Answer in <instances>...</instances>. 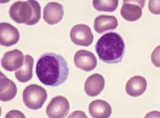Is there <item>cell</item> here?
<instances>
[{
    "label": "cell",
    "mask_w": 160,
    "mask_h": 118,
    "mask_svg": "<svg viewBox=\"0 0 160 118\" xmlns=\"http://www.w3.org/2000/svg\"><path fill=\"white\" fill-rule=\"evenodd\" d=\"M36 73L42 84L57 87L68 79L69 67L62 56L55 53H46L37 62Z\"/></svg>",
    "instance_id": "1"
},
{
    "label": "cell",
    "mask_w": 160,
    "mask_h": 118,
    "mask_svg": "<svg viewBox=\"0 0 160 118\" xmlns=\"http://www.w3.org/2000/svg\"><path fill=\"white\" fill-rule=\"evenodd\" d=\"M99 59L109 64L120 63L125 53V44L121 35L110 32L102 35L95 45Z\"/></svg>",
    "instance_id": "2"
},
{
    "label": "cell",
    "mask_w": 160,
    "mask_h": 118,
    "mask_svg": "<svg viewBox=\"0 0 160 118\" xmlns=\"http://www.w3.org/2000/svg\"><path fill=\"white\" fill-rule=\"evenodd\" d=\"M9 15L17 23L33 26L40 20L41 6L36 1H17L11 6Z\"/></svg>",
    "instance_id": "3"
},
{
    "label": "cell",
    "mask_w": 160,
    "mask_h": 118,
    "mask_svg": "<svg viewBox=\"0 0 160 118\" xmlns=\"http://www.w3.org/2000/svg\"><path fill=\"white\" fill-rule=\"evenodd\" d=\"M22 97L25 105L28 108L38 110L42 107L46 101L48 93L42 87L37 84H31L25 87Z\"/></svg>",
    "instance_id": "4"
},
{
    "label": "cell",
    "mask_w": 160,
    "mask_h": 118,
    "mask_svg": "<svg viewBox=\"0 0 160 118\" xmlns=\"http://www.w3.org/2000/svg\"><path fill=\"white\" fill-rule=\"evenodd\" d=\"M70 39L76 45L88 47L92 44L94 35L88 25L79 24L75 25L71 29Z\"/></svg>",
    "instance_id": "5"
},
{
    "label": "cell",
    "mask_w": 160,
    "mask_h": 118,
    "mask_svg": "<svg viewBox=\"0 0 160 118\" xmlns=\"http://www.w3.org/2000/svg\"><path fill=\"white\" fill-rule=\"evenodd\" d=\"M145 1H123L120 14L122 18L128 21H136L142 15V8Z\"/></svg>",
    "instance_id": "6"
},
{
    "label": "cell",
    "mask_w": 160,
    "mask_h": 118,
    "mask_svg": "<svg viewBox=\"0 0 160 118\" xmlns=\"http://www.w3.org/2000/svg\"><path fill=\"white\" fill-rule=\"evenodd\" d=\"M70 108L69 103L63 96L53 97L46 108V114L49 118H62L67 116Z\"/></svg>",
    "instance_id": "7"
},
{
    "label": "cell",
    "mask_w": 160,
    "mask_h": 118,
    "mask_svg": "<svg viewBox=\"0 0 160 118\" xmlns=\"http://www.w3.org/2000/svg\"><path fill=\"white\" fill-rule=\"evenodd\" d=\"M1 63L2 68L6 70L15 71L21 68L24 63L23 54L17 49L8 51L3 55Z\"/></svg>",
    "instance_id": "8"
},
{
    "label": "cell",
    "mask_w": 160,
    "mask_h": 118,
    "mask_svg": "<svg viewBox=\"0 0 160 118\" xmlns=\"http://www.w3.org/2000/svg\"><path fill=\"white\" fill-rule=\"evenodd\" d=\"M74 62L76 68L85 72L94 70L97 66L96 56L89 51H77L74 57Z\"/></svg>",
    "instance_id": "9"
},
{
    "label": "cell",
    "mask_w": 160,
    "mask_h": 118,
    "mask_svg": "<svg viewBox=\"0 0 160 118\" xmlns=\"http://www.w3.org/2000/svg\"><path fill=\"white\" fill-rule=\"evenodd\" d=\"M20 39L18 30L8 23L0 24V44L4 47L16 45Z\"/></svg>",
    "instance_id": "10"
},
{
    "label": "cell",
    "mask_w": 160,
    "mask_h": 118,
    "mask_svg": "<svg viewBox=\"0 0 160 118\" xmlns=\"http://www.w3.org/2000/svg\"><path fill=\"white\" fill-rule=\"evenodd\" d=\"M64 16L63 6L60 3L50 2L45 6L43 11V19L48 25L58 23Z\"/></svg>",
    "instance_id": "11"
},
{
    "label": "cell",
    "mask_w": 160,
    "mask_h": 118,
    "mask_svg": "<svg viewBox=\"0 0 160 118\" xmlns=\"http://www.w3.org/2000/svg\"><path fill=\"white\" fill-rule=\"evenodd\" d=\"M104 86L105 80L104 77L99 73H95L87 79L84 85V90L88 96L96 97L101 93Z\"/></svg>",
    "instance_id": "12"
},
{
    "label": "cell",
    "mask_w": 160,
    "mask_h": 118,
    "mask_svg": "<svg viewBox=\"0 0 160 118\" xmlns=\"http://www.w3.org/2000/svg\"><path fill=\"white\" fill-rule=\"evenodd\" d=\"M17 93L16 84L0 72V99L2 101H12Z\"/></svg>",
    "instance_id": "13"
},
{
    "label": "cell",
    "mask_w": 160,
    "mask_h": 118,
    "mask_svg": "<svg viewBox=\"0 0 160 118\" xmlns=\"http://www.w3.org/2000/svg\"><path fill=\"white\" fill-rule=\"evenodd\" d=\"M147 83L141 76H134L130 78L126 84V92L129 96L136 97L142 96L147 89Z\"/></svg>",
    "instance_id": "14"
},
{
    "label": "cell",
    "mask_w": 160,
    "mask_h": 118,
    "mask_svg": "<svg viewBox=\"0 0 160 118\" xmlns=\"http://www.w3.org/2000/svg\"><path fill=\"white\" fill-rule=\"evenodd\" d=\"M88 111L93 118H108L112 114L110 104L102 100L92 101L88 106Z\"/></svg>",
    "instance_id": "15"
},
{
    "label": "cell",
    "mask_w": 160,
    "mask_h": 118,
    "mask_svg": "<svg viewBox=\"0 0 160 118\" xmlns=\"http://www.w3.org/2000/svg\"><path fill=\"white\" fill-rule=\"evenodd\" d=\"M118 25V20L116 17L112 16L101 15L95 19L93 27L96 32L99 34H102L105 31L116 29Z\"/></svg>",
    "instance_id": "16"
},
{
    "label": "cell",
    "mask_w": 160,
    "mask_h": 118,
    "mask_svg": "<svg viewBox=\"0 0 160 118\" xmlns=\"http://www.w3.org/2000/svg\"><path fill=\"white\" fill-rule=\"evenodd\" d=\"M33 64L34 59L32 56L29 54L25 55L23 66L15 73V77L19 82L24 83L32 79Z\"/></svg>",
    "instance_id": "17"
},
{
    "label": "cell",
    "mask_w": 160,
    "mask_h": 118,
    "mask_svg": "<svg viewBox=\"0 0 160 118\" xmlns=\"http://www.w3.org/2000/svg\"><path fill=\"white\" fill-rule=\"evenodd\" d=\"M118 5V0H111V1H93V7L98 11L100 12H114Z\"/></svg>",
    "instance_id": "18"
},
{
    "label": "cell",
    "mask_w": 160,
    "mask_h": 118,
    "mask_svg": "<svg viewBox=\"0 0 160 118\" xmlns=\"http://www.w3.org/2000/svg\"><path fill=\"white\" fill-rule=\"evenodd\" d=\"M152 61L157 67L160 68V46L153 52L152 55Z\"/></svg>",
    "instance_id": "19"
},
{
    "label": "cell",
    "mask_w": 160,
    "mask_h": 118,
    "mask_svg": "<svg viewBox=\"0 0 160 118\" xmlns=\"http://www.w3.org/2000/svg\"><path fill=\"white\" fill-rule=\"evenodd\" d=\"M6 118H20V117H23V118H25V116L20 111H16V110H12L9 111L5 116Z\"/></svg>",
    "instance_id": "20"
},
{
    "label": "cell",
    "mask_w": 160,
    "mask_h": 118,
    "mask_svg": "<svg viewBox=\"0 0 160 118\" xmlns=\"http://www.w3.org/2000/svg\"><path fill=\"white\" fill-rule=\"evenodd\" d=\"M81 118V117H83V118H87V116L84 114L83 112L82 111H75L74 113H72V114L71 115H69L68 116V118Z\"/></svg>",
    "instance_id": "21"
}]
</instances>
